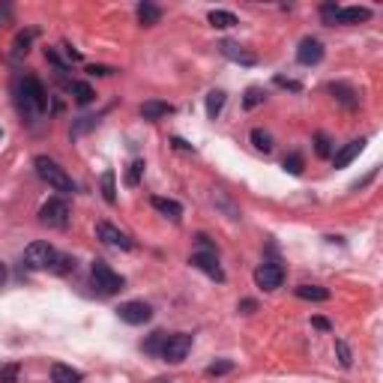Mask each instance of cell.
I'll return each mask as SVG.
<instances>
[{
    "instance_id": "obj_1",
    "label": "cell",
    "mask_w": 383,
    "mask_h": 383,
    "mask_svg": "<svg viewBox=\"0 0 383 383\" xmlns=\"http://www.w3.org/2000/svg\"><path fill=\"white\" fill-rule=\"evenodd\" d=\"M15 96H18V108L24 117H42L48 108V93L42 87V81L34 75H24L15 81Z\"/></svg>"
},
{
    "instance_id": "obj_2",
    "label": "cell",
    "mask_w": 383,
    "mask_h": 383,
    "mask_svg": "<svg viewBox=\"0 0 383 383\" xmlns=\"http://www.w3.org/2000/svg\"><path fill=\"white\" fill-rule=\"evenodd\" d=\"M36 174L45 180V183L55 189V192H63V195H72L75 192V183H72V177L63 171V168L55 162V159H48V156H36Z\"/></svg>"
},
{
    "instance_id": "obj_3",
    "label": "cell",
    "mask_w": 383,
    "mask_h": 383,
    "mask_svg": "<svg viewBox=\"0 0 383 383\" xmlns=\"http://www.w3.org/2000/svg\"><path fill=\"white\" fill-rule=\"evenodd\" d=\"M90 282L102 296H114L123 291V275H117L105 261H93L90 263Z\"/></svg>"
},
{
    "instance_id": "obj_4",
    "label": "cell",
    "mask_w": 383,
    "mask_h": 383,
    "mask_svg": "<svg viewBox=\"0 0 383 383\" xmlns=\"http://www.w3.org/2000/svg\"><path fill=\"white\" fill-rule=\"evenodd\" d=\"M57 263V249L48 243H30L24 249V267L27 270H55Z\"/></svg>"
},
{
    "instance_id": "obj_5",
    "label": "cell",
    "mask_w": 383,
    "mask_h": 383,
    "mask_svg": "<svg viewBox=\"0 0 383 383\" xmlns=\"http://www.w3.org/2000/svg\"><path fill=\"white\" fill-rule=\"evenodd\" d=\"M39 222L45 228H66V222H69L66 198H48L45 204L39 207Z\"/></svg>"
},
{
    "instance_id": "obj_6",
    "label": "cell",
    "mask_w": 383,
    "mask_h": 383,
    "mask_svg": "<svg viewBox=\"0 0 383 383\" xmlns=\"http://www.w3.org/2000/svg\"><path fill=\"white\" fill-rule=\"evenodd\" d=\"M117 315H120L123 324L141 326V324H147L153 317V308H150V303H144V300H132V303H123L120 308H117Z\"/></svg>"
},
{
    "instance_id": "obj_7",
    "label": "cell",
    "mask_w": 383,
    "mask_h": 383,
    "mask_svg": "<svg viewBox=\"0 0 383 383\" xmlns=\"http://www.w3.org/2000/svg\"><path fill=\"white\" fill-rule=\"evenodd\" d=\"M189 350H192V335L174 333V335H168V342L162 347V359H168V363H183L189 356Z\"/></svg>"
},
{
    "instance_id": "obj_8",
    "label": "cell",
    "mask_w": 383,
    "mask_h": 383,
    "mask_svg": "<svg viewBox=\"0 0 383 383\" xmlns=\"http://www.w3.org/2000/svg\"><path fill=\"white\" fill-rule=\"evenodd\" d=\"M284 282V270L279 263H261L258 270H254V284L261 287V291H275V287H282Z\"/></svg>"
},
{
    "instance_id": "obj_9",
    "label": "cell",
    "mask_w": 383,
    "mask_h": 383,
    "mask_svg": "<svg viewBox=\"0 0 383 383\" xmlns=\"http://www.w3.org/2000/svg\"><path fill=\"white\" fill-rule=\"evenodd\" d=\"M192 267H198L201 273H207L210 279H216V282H225V273L219 267L216 252H195L192 254Z\"/></svg>"
},
{
    "instance_id": "obj_10",
    "label": "cell",
    "mask_w": 383,
    "mask_h": 383,
    "mask_svg": "<svg viewBox=\"0 0 383 383\" xmlns=\"http://www.w3.org/2000/svg\"><path fill=\"white\" fill-rule=\"evenodd\" d=\"M296 60L303 63V66H315V63L324 60V42L321 39H303L300 48H296Z\"/></svg>"
},
{
    "instance_id": "obj_11",
    "label": "cell",
    "mask_w": 383,
    "mask_h": 383,
    "mask_svg": "<svg viewBox=\"0 0 383 383\" xmlns=\"http://www.w3.org/2000/svg\"><path fill=\"white\" fill-rule=\"evenodd\" d=\"M96 233H99V240L105 243V246H111V249H123V252L132 249V240L126 237L123 231H117L114 225H108V222H102V225L96 228Z\"/></svg>"
},
{
    "instance_id": "obj_12",
    "label": "cell",
    "mask_w": 383,
    "mask_h": 383,
    "mask_svg": "<svg viewBox=\"0 0 383 383\" xmlns=\"http://www.w3.org/2000/svg\"><path fill=\"white\" fill-rule=\"evenodd\" d=\"M219 48H222V55H225L228 60H233V63H243V66H254V63H258V57H254L252 51H246L243 45H237V42H231V39H225Z\"/></svg>"
},
{
    "instance_id": "obj_13",
    "label": "cell",
    "mask_w": 383,
    "mask_h": 383,
    "mask_svg": "<svg viewBox=\"0 0 383 383\" xmlns=\"http://www.w3.org/2000/svg\"><path fill=\"white\" fill-rule=\"evenodd\" d=\"M371 18V9L366 6H345V9H338V15H335V24H363V21Z\"/></svg>"
},
{
    "instance_id": "obj_14",
    "label": "cell",
    "mask_w": 383,
    "mask_h": 383,
    "mask_svg": "<svg viewBox=\"0 0 383 383\" xmlns=\"http://www.w3.org/2000/svg\"><path fill=\"white\" fill-rule=\"evenodd\" d=\"M363 147H366L363 138H359V141H350V144L345 147V150H338V153L333 156V165H335V168H347L359 153H363Z\"/></svg>"
},
{
    "instance_id": "obj_15",
    "label": "cell",
    "mask_w": 383,
    "mask_h": 383,
    "mask_svg": "<svg viewBox=\"0 0 383 383\" xmlns=\"http://www.w3.org/2000/svg\"><path fill=\"white\" fill-rule=\"evenodd\" d=\"M153 210H159L162 216H168L171 222L183 219V207H180L177 201H171V198H153Z\"/></svg>"
},
{
    "instance_id": "obj_16",
    "label": "cell",
    "mask_w": 383,
    "mask_h": 383,
    "mask_svg": "<svg viewBox=\"0 0 383 383\" xmlns=\"http://www.w3.org/2000/svg\"><path fill=\"white\" fill-rule=\"evenodd\" d=\"M51 380H55V383H81V371H75L72 366L55 363V366H51Z\"/></svg>"
},
{
    "instance_id": "obj_17",
    "label": "cell",
    "mask_w": 383,
    "mask_h": 383,
    "mask_svg": "<svg viewBox=\"0 0 383 383\" xmlns=\"http://www.w3.org/2000/svg\"><path fill=\"white\" fill-rule=\"evenodd\" d=\"M138 21H141V24H147V27H153V24H159V18H162V9H159L156 3H138Z\"/></svg>"
},
{
    "instance_id": "obj_18",
    "label": "cell",
    "mask_w": 383,
    "mask_h": 383,
    "mask_svg": "<svg viewBox=\"0 0 383 383\" xmlns=\"http://www.w3.org/2000/svg\"><path fill=\"white\" fill-rule=\"evenodd\" d=\"M141 114H144V120H159V117L174 114V105H168V102H144Z\"/></svg>"
},
{
    "instance_id": "obj_19",
    "label": "cell",
    "mask_w": 383,
    "mask_h": 383,
    "mask_svg": "<svg viewBox=\"0 0 383 383\" xmlns=\"http://www.w3.org/2000/svg\"><path fill=\"white\" fill-rule=\"evenodd\" d=\"M296 296H300V300L324 303V300H329V291H326V287H317V284H300V287H296Z\"/></svg>"
},
{
    "instance_id": "obj_20",
    "label": "cell",
    "mask_w": 383,
    "mask_h": 383,
    "mask_svg": "<svg viewBox=\"0 0 383 383\" xmlns=\"http://www.w3.org/2000/svg\"><path fill=\"white\" fill-rule=\"evenodd\" d=\"M165 342H168V333H153V335L141 345V350H144V354H150V356H162Z\"/></svg>"
},
{
    "instance_id": "obj_21",
    "label": "cell",
    "mask_w": 383,
    "mask_h": 383,
    "mask_svg": "<svg viewBox=\"0 0 383 383\" xmlns=\"http://www.w3.org/2000/svg\"><path fill=\"white\" fill-rule=\"evenodd\" d=\"M222 108H225V93H222V90H212V93L207 96V117H210V120H216V117L222 114Z\"/></svg>"
},
{
    "instance_id": "obj_22",
    "label": "cell",
    "mask_w": 383,
    "mask_h": 383,
    "mask_svg": "<svg viewBox=\"0 0 383 383\" xmlns=\"http://www.w3.org/2000/svg\"><path fill=\"white\" fill-rule=\"evenodd\" d=\"M69 90H72V96H75V102H78V105H90V102H93V96H96L90 84H84V81H72V87H69Z\"/></svg>"
},
{
    "instance_id": "obj_23",
    "label": "cell",
    "mask_w": 383,
    "mask_h": 383,
    "mask_svg": "<svg viewBox=\"0 0 383 383\" xmlns=\"http://www.w3.org/2000/svg\"><path fill=\"white\" fill-rule=\"evenodd\" d=\"M252 144L258 153H273V135L263 129H252Z\"/></svg>"
},
{
    "instance_id": "obj_24",
    "label": "cell",
    "mask_w": 383,
    "mask_h": 383,
    "mask_svg": "<svg viewBox=\"0 0 383 383\" xmlns=\"http://www.w3.org/2000/svg\"><path fill=\"white\" fill-rule=\"evenodd\" d=\"M210 24L212 27H233V24H240L237 15L233 13H225V9H212L210 13Z\"/></svg>"
},
{
    "instance_id": "obj_25",
    "label": "cell",
    "mask_w": 383,
    "mask_h": 383,
    "mask_svg": "<svg viewBox=\"0 0 383 383\" xmlns=\"http://www.w3.org/2000/svg\"><path fill=\"white\" fill-rule=\"evenodd\" d=\"M329 90H333V93H335V99H338V102H345L347 108H356V99H354V90H350V87H345V84H333Z\"/></svg>"
},
{
    "instance_id": "obj_26",
    "label": "cell",
    "mask_w": 383,
    "mask_h": 383,
    "mask_svg": "<svg viewBox=\"0 0 383 383\" xmlns=\"http://www.w3.org/2000/svg\"><path fill=\"white\" fill-rule=\"evenodd\" d=\"M141 174H144V162L141 159H135V162L129 165V171H126V186H138Z\"/></svg>"
},
{
    "instance_id": "obj_27",
    "label": "cell",
    "mask_w": 383,
    "mask_h": 383,
    "mask_svg": "<svg viewBox=\"0 0 383 383\" xmlns=\"http://www.w3.org/2000/svg\"><path fill=\"white\" fill-rule=\"evenodd\" d=\"M102 192H105V201H108V204H114L117 201V192H114V171H108L102 177Z\"/></svg>"
},
{
    "instance_id": "obj_28",
    "label": "cell",
    "mask_w": 383,
    "mask_h": 383,
    "mask_svg": "<svg viewBox=\"0 0 383 383\" xmlns=\"http://www.w3.org/2000/svg\"><path fill=\"white\" fill-rule=\"evenodd\" d=\"M315 153L317 156H333V141L326 135H317L315 138Z\"/></svg>"
},
{
    "instance_id": "obj_29",
    "label": "cell",
    "mask_w": 383,
    "mask_h": 383,
    "mask_svg": "<svg viewBox=\"0 0 383 383\" xmlns=\"http://www.w3.org/2000/svg\"><path fill=\"white\" fill-rule=\"evenodd\" d=\"M18 363H13V366H3L0 368V383H18Z\"/></svg>"
},
{
    "instance_id": "obj_30",
    "label": "cell",
    "mask_w": 383,
    "mask_h": 383,
    "mask_svg": "<svg viewBox=\"0 0 383 383\" xmlns=\"http://www.w3.org/2000/svg\"><path fill=\"white\" fill-rule=\"evenodd\" d=\"M261 102H263V90H261V87H249L243 105H246V108H254V105H261Z\"/></svg>"
},
{
    "instance_id": "obj_31",
    "label": "cell",
    "mask_w": 383,
    "mask_h": 383,
    "mask_svg": "<svg viewBox=\"0 0 383 383\" xmlns=\"http://www.w3.org/2000/svg\"><path fill=\"white\" fill-rule=\"evenodd\" d=\"M69 270H75V261L66 258V254H57V263H55V270H51V273L63 275V273H69Z\"/></svg>"
},
{
    "instance_id": "obj_32",
    "label": "cell",
    "mask_w": 383,
    "mask_h": 383,
    "mask_svg": "<svg viewBox=\"0 0 383 383\" xmlns=\"http://www.w3.org/2000/svg\"><path fill=\"white\" fill-rule=\"evenodd\" d=\"M284 171H291V174H303V156H296L291 153L284 159Z\"/></svg>"
},
{
    "instance_id": "obj_33",
    "label": "cell",
    "mask_w": 383,
    "mask_h": 383,
    "mask_svg": "<svg viewBox=\"0 0 383 383\" xmlns=\"http://www.w3.org/2000/svg\"><path fill=\"white\" fill-rule=\"evenodd\" d=\"M231 368H233V363H212V366L204 371V375H207V377H222V375H228Z\"/></svg>"
},
{
    "instance_id": "obj_34",
    "label": "cell",
    "mask_w": 383,
    "mask_h": 383,
    "mask_svg": "<svg viewBox=\"0 0 383 383\" xmlns=\"http://www.w3.org/2000/svg\"><path fill=\"white\" fill-rule=\"evenodd\" d=\"M321 15H324V21H326V24H335L338 6H335V3H324V6H321Z\"/></svg>"
},
{
    "instance_id": "obj_35",
    "label": "cell",
    "mask_w": 383,
    "mask_h": 383,
    "mask_svg": "<svg viewBox=\"0 0 383 383\" xmlns=\"http://www.w3.org/2000/svg\"><path fill=\"white\" fill-rule=\"evenodd\" d=\"M335 350H338V359H342V366L347 368V366H350V347L342 342V338H338V342H335Z\"/></svg>"
},
{
    "instance_id": "obj_36",
    "label": "cell",
    "mask_w": 383,
    "mask_h": 383,
    "mask_svg": "<svg viewBox=\"0 0 383 383\" xmlns=\"http://www.w3.org/2000/svg\"><path fill=\"white\" fill-rule=\"evenodd\" d=\"M30 39H34V30H30V34H21V36L15 39V55H21V51H24V55H27V45H30Z\"/></svg>"
},
{
    "instance_id": "obj_37",
    "label": "cell",
    "mask_w": 383,
    "mask_h": 383,
    "mask_svg": "<svg viewBox=\"0 0 383 383\" xmlns=\"http://www.w3.org/2000/svg\"><path fill=\"white\" fill-rule=\"evenodd\" d=\"M87 72H90V75H114L111 66H90Z\"/></svg>"
},
{
    "instance_id": "obj_38",
    "label": "cell",
    "mask_w": 383,
    "mask_h": 383,
    "mask_svg": "<svg viewBox=\"0 0 383 383\" xmlns=\"http://www.w3.org/2000/svg\"><path fill=\"white\" fill-rule=\"evenodd\" d=\"M317 329H329V321H326V317H315V321H312Z\"/></svg>"
},
{
    "instance_id": "obj_39",
    "label": "cell",
    "mask_w": 383,
    "mask_h": 383,
    "mask_svg": "<svg viewBox=\"0 0 383 383\" xmlns=\"http://www.w3.org/2000/svg\"><path fill=\"white\" fill-rule=\"evenodd\" d=\"M174 147H177V150H192V147L183 141V138H174Z\"/></svg>"
},
{
    "instance_id": "obj_40",
    "label": "cell",
    "mask_w": 383,
    "mask_h": 383,
    "mask_svg": "<svg viewBox=\"0 0 383 383\" xmlns=\"http://www.w3.org/2000/svg\"><path fill=\"white\" fill-rule=\"evenodd\" d=\"M3 282H6V267L0 263V287H3Z\"/></svg>"
}]
</instances>
